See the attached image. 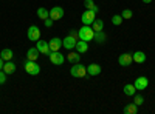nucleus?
<instances>
[{"mask_svg":"<svg viewBox=\"0 0 155 114\" xmlns=\"http://www.w3.org/2000/svg\"><path fill=\"white\" fill-rule=\"evenodd\" d=\"M132 56H134V62H137V63H143V62H146V54H144L143 51L132 53Z\"/></svg>","mask_w":155,"mask_h":114,"instance_id":"aec40b11","label":"nucleus"},{"mask_svg":"<svg viewBox=\"0 0 155 114\" xmlns=\"http://www.w3.org/2000/svg\"><path fill=\"white\" fill-rule=\"evenodd\" d=\"M3 63H5V60L0 57V69H3Z\"/></svg>","mask_w":155,"mask_h":114,"instance_id":"2f4dec72","label":"nucleus"},{"mask_svg":"<svg viewBox=\"0 0 155 114\" xmlns=\"http://www.w3.org/2000/svg\"><path fill=\"white\" fill-rule=\"evenodd\" d=\"M78 35H79V40L90 42V40L95 39V29L92 28V25H84V26L79 28V31H78Z\"/></svg>","mask_w":155,"mask_h":114,"instance_id":"f257e3e1","label":"nucleus"},{"mask_svg":"<svg viewBox=\"0 0 155 114\" xmlns=\"http://www.w3.org/2000/svg\"><path fill=\"white\" fill-rule=\"evenodd\" d=\"M134 85L137 88V91H143V90H146V88H147L149 80H147V77H144V75H140L138 79H135Z\"/></svg>","mask_w":155,"mask_h":114,"instance_id":"9b49d317","label":"nucleus"},{"mask_svg":"<svg viewBox=\"0 0 155 114\" xmlns=\"http://www.w3.org/2000/svg\"><path fill=\"white\" fill-rule=\"evenodd\" d=\"M76 49H78V53L79 54H84L88 51V42L85 40H78L76 42Z\"/></svg>","mask_w":155,"mask_h":114,"instance_id":"4468645a","label":"nucleus"},{"mask_svg":"<svg viewBox=\"0 0 155 114\" xmlns=\"http://www.w3.org/2000/svg\"><path fill=\"white\" fill-rule=\"evenodd\" d=\"M39 56H41V53H39V49L37 48H30L28 51H27V60H37Z\"/></svg>","mask_w":155,"mask_h":114,"instance_id":"2eb2a0df","label":"nucleus"},{"mask_svg":"<svg viewBox=\"0 0 155 114\" xmlns=\"http://www.w3.org/2000/svg\"><path fill=\"white\" fill-rule=\"evenodd\" d=\"M123 112L124 114H137L138 112V105L137 103H129L123 108Z\"/></svg>","mask_w":155,"mask_h":114,"instance_id":"f3484780","label":"nucleus"},{"mask_svg":"<svg viewBox=\"0 0 155 114\" xmlns=\"http://www.w3.org/2000/svg\"><path fill=\"white\" fill-rule=\"evenodd\" d=\"M84 5H85V8H87V9H90V11H93V12H96V14H98L99 8L95 5L93 0H84Z\"/></svg>","mask_w":155,"mask_h":114,"instance_id":"393cba45","label":"nucleus"},{"mask_svg":"<svg viewBox=\"0 0 155 114\" xmlns=\"http://www.w3.org/2000/svg\"><path fill=\"white\" fill-rule=\"evenodd\" d=\"M28 40L31 42H37L39 39H41V28L36 26V25H31V26L28 28Z\"/></svg>","mask_w":155,"mask_h":114,"instance_id":"39448f33","label":"nucleus"},{"mask_svg":"<svg viewBox=\"0 0 155 114\" xmlns=\"http://www.w3.org/2000/svg\"><path fill=\"white\" fill-rule=\"evenodd\" d=\"M93 40H96V43L102 45V43H106L107 35L104 34V31H95V39H93Z\"/></svg>","mask_w":155,"mask_h":114,"instance_id":"a211bd4d","label":"nucleus"},{"mask_svg":"<svg viewBox=\"0 0 155 114\" xmlns=\"http://www.w3.org/2000/svg\"><path fill=\"white\" fill-rule=\"evenodd\" d=\"M152 0H143V3H150Z\"/></svg>","mask_w":155,"mask_h":114,"instance_id":"473e14b6","label":"nucleus"},{"mask_svg":"<svg viewBox=\"0 0 155 114\" xmlns=\"http://www.w3.org/2000/svg\"><path fill=\"white\" fill-rule=\"evenodd\" d=\"M23 68H25V71H27L30 75H37L39 72H41V66H39L34 60H27V62H25V65H23Z\"/></svg>","mask_w":155,"mask_h":114,"instance_id":"7ed1b4c3","label":"nucleus"},{"mask_svg":"<svg viewBox=\"0 0 155 114\" xmlns=\"http://www.w3.org/2000/svg\"><path fill=\"white\" fill-rule=\"evenodd\" d=\"M37 17L41 19V20L48 19V17H50V11H48L47 8H39V9H37Z\"/></svg>","mask_w":155,"mask_h":114,"instance_id":"b1692460","label":"nucleus"},{"mask_svg":"<svg viewBox=\"0 0 155 114\" xmlns=\"http://www.w3.org/2000/svg\"><path fill=\"white\" fill-rule=\"evenodd\" d=\"M68 34H71L73 37H76V39H79V35H78V31H76V29H70Z\"/></svg>","mask_w":155,"mask_h":114,"instance_id":"7c9ffc66","label":"nucleus"},{"mask_svg":"<svg viewBox=\"0 0 155 114\" xmlns=\"http://www.w3.org/2000/svg\"><path fill=\"white\" fill-rule=\"evenodd\" d=\"M53 22H54L53 19H50V17H48V19H45V20H44V25H45L47 28H51V26H53Z\"/></svg>","mask_w":155,"mask_h":114,"instance_id":"c756f323","label":"nucleus"},{"mask_svg":"<svg viewBox=\"0 0 155 114\" xmlns=\"http://www.w3.org/2000/svg\"><path fill=\"white\" fill-rule=\"evenodd\" d=\"M92 28H93L95 31H102V29H104V20L96 17V20L92 23Z\"/></svg>","mask_w":155,"mask_h":114,"instance_id":"5701e85b","label":"nucleus"},{"mask_svg":"<svg viewBox=\"0 0 155 114\" xmlns=\"http://www.w3.org/2000/svg\"><path fill=\"white\" fill-rule=\"evenodd\" d=\"M134 62V56L132 53H124L118 57V63L121 66H130V63Z\"/></svg>","mask_w":155,"mask_h":114,"instance_id":"9d476101","label":"nucleus"},{"mask_svg":"<svg viewBox=\"0 0 155 114\" xmlns=\"http://www.w3.org/2000/svg\"><path fill=\"white\" fill-rule=\"evenodd\" d=\"M36 48L39 49V53H41V54H44V56H50V53H51V49H50V45H48V42H45V40H41V39H39V40L36 42Z\"/></svg>","mask_w":155,"mask_h":114,"instance_id":"6e6552de","label":"nucleus"},{"mask_svg":"<svg viewBox=\"0 0 155 114\" xmlns=\"http://www.w3.org/2000/svg\"><path fill=\"white\" fill-rule=\"evenodd\" d=\"M123 91H124V94H126V96L134 97V94H137V88H135V85H134V83H126V85H124V88H123Z\"/></svg>","mask_w":155,"mask_h":114,"instance_id":"dca6fc26","label":"nucleus"},{"mask_svg":"<svg viewBox=\"0 0 155 114\" xmlns=\"http://www.w3.org/2000/svg\"><path fill=\"white\" fill-rule=\"evenodd\" d=\"M123 17H121V14H115L113 17H112V23L115 25V26H118V25H121L123 23Z\"/></svg>","mask_w":155,"mask_h":114,"instance_id":"a878e982","label":"nucleus"},{"mask_svg":"<svg viewBox=\"0 0 155 114\" xmlns=\"http://www.w3.org/2000/svg\"><path fill=\"white\" fill-rule=\"evenodd\" d=\"M95 20H96V12L90 11V9H87V11H84V12H82V16H81V22H82L84 25H92Z\"/></svg>","mask_w":155,"mask_h":114,"instance_id":"20e7f679","label":"nucleus"},{"mask_svg":"<svg viewBox=\"0 0 155 114\" xmlns=\"http://www.w3.org/2000/svg\"><path fill=\"white\" fill-rule=\"evenodd\" d=\"M6 75H8V74H6L3 69H0V85H3V83L6 82Z\"/></svg>","mask_w":155,"mask_h":114,"instance_id":"c85d7f7f","label":"nucleus"},{"mask_svg":"<svg viewBox=\"0 0 155 114\" xmlns=\"http://www.w3.org/2000/svg\"><path fill=\"white\" fill-rule=\"evenodd\" d=\"M12 49H9V48H5V49H2V53H0V57H2L5 62H8V60H11L12 59Z\"/></svg>","mask_w":155,"mask_h":114,"instance_id":"412c9836","label":"nucleus"},{"mask_svg":"<svg viewBox=\"0 0 155 114\" xmlns=\"http://www.w3.org/2000/svg\"><path fill=\"white\" fill-rule=\"evenodd\" d=\"M78 40H79V39H76V37H73L71 34H68V35H65V39L62 40V46L65 49H74Z\"/></svg>","mask_w":155,"mask_h":114,"instance_id":"0eeeda50","label":"nucleus"},{"mask_svg":"<svg viewBox=\"0 0 155 114\" xmlns=\"http://www.w3.org/2000/svg\"><path fill=\"white\" fill-rule=\"evenodd\" d=\"M67 60L70 62V63H78V62H81V54L79 53H68V56H67Z\"/></svg>","mask_w":155,"mask_h":114,"instance_id":"4be33fe9","label":"nucleus"},{"mask_svg":"<svg viewBox=\"0 0 155 114\" xmlns=\"http://www.w3.org/2000/svg\"><path fill=\"white\" fill-rule=\"evenodd\" d=\"M143 102H144V97H143V96L134 94V103H137V105L140 106V105H143Z\"/></svg>","mask_w":155,"mask_h":114,"instance_id":"cd10ccee","label":"nucleus"},{"mask_svg":"<svg viewBox=\"0 0 155 114\" xmlns=\"http://www.w3.org/2000/svg\"><path fill=\"white\" fill-rule=\"evenodd\" d=\"M62 17H64V8L62 6H53L50 9V19H53L56 22V20H61Z\"/></svg>","mask_w":155,"mask_h":114,"instance_id":"1a4fd4ad","label":"nucleus"},{"mask_svg":"<svg viewBox=\"0 0 155 114\" xmlns=\"http://www.w3.org/2000/svg\"><path fill=\"white\" fill-rule=\"evenodd\" d=\"M121 17H123V19H127V20H129V19H132V17H134L132 9H127V8H126V9L121 12Z\"/></svg>","mask_w":155,"mask_h":114,"instance_id":"bb28decb","label":"nucleus"},{"mask_svg":"<svg viewBox=\"0 0 155 114\" xmlns=\"http://www.w3.org/2000/svg\"><path fill=\"white\" fill-rule=\"evenodd\" d=\"M48 57H50L51 63H53V65H58V66H61L62 63L65 62V57H64V54H61L59 51H51Z\"/></svg>","mask_w":155,"mask_h":114,"instance_id":"423d86ee","label":"nucleus"},{"mask_svg":"<svg viewBox=\"0 0 155 114\" xmlns=\"http://www.w3.org/2000/svg\"><path fill=\"white\" fill-rule=\"evenodd\" d=\"M48 45H50L51 51H59V49L62 48V39H59V37H53L51 40H48Z\"/></svg>","mask_w":155,"mask_h":114,"instance_id":"f8f14e48","label":"nucleus"},{"mask_svg":"<svg viewBox=\"0 0 155 114\" xmlns=\"http://www.w3.org/2000/svg\"><path fill=\"white\" fill-rule=\"evenodd\" d=\"M87 74L88 75H98V74H101V66L98 65V63H90V65L87 66Z\"/></svg>","mask_w":155,"mask_h":114,"instance_id":"ddd939ff","label":"nucleus"},{"mask_svg":"<svg viewBox=\"0 0 155 114\" xmlns=\"http://www.w3.org/2000/svg\"><path fill=\"white\" fill-rule=\"evenodd\" d=\"M3 71H5L6 74H12V72L16 71V65H14L11 60H8V62L3 63Z\"/></svg>","mask_w":155,"mask_h":114,"instance_id":"6ab92c4d","label":"nucleus"},{"mask_svg":"<svg viewBox=\"0 0 155 114\" xmlns=\"http://www.w3.org/2000/svg\"><path fill=\"white\" fill-rule=\"evenodd\" d=\"M70 74L73 75V77H76V79H82V77L87 75V66H84L81 62L73 63V66L70 69Z\"/></svg>","mask_w":155,"mask_h":114,"instance_id":"f03ea898","label":"nucleus"}]
</instances>
